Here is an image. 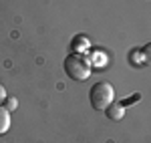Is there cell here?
I'll list each match as a JSON object with an SVG mask.
<instances>
[{
  "label": "cell",
  "mask_w": 151,
  "mask_h": 143,
  "mask_svg": "<svg viewBox=\"0 0 151 143\" xmlns=\"http://www.w3.org/2000/svg\"><path fill=\"white\" fill-rule=\"evenodd\" d=\"M65 73L73 81H85L91 77V63L87 57H83L79 52H73L65 59Z\"/></svg>",
  "instance_id": "cell-1"
},
{
  "label": "cell",
  "mask_w": 151,
  "mask_h": 143,
  "mask_svg": "<svg viewBox=\"0 0 151 143\" xmlns=\"http://www.w3.org/2000/svg\"><path fill=\"white\" fill-rule=\"evenodd\" d=\"M89 101L93 109L97 111H105L113 101H115V89L113 85L107 83V81H101V83H95L89 91Z\"/></svg>",
  "instance_id": "cell-2"
},
{
  "label": "cell",
  "mask_w": 151,
  "mask_h": 143,
  "mask_svg": "<svg viewBox=\"0 0 151 143\" xmlns=\"http://www.w3.org/2000/svg\"><path fill=\"white\" fill-rule=\"evenodd\" d=\"M105 113H107L109 121H121L125 117V107L121 103H111L109 107L105 109Z\"/></svg>",
  "instance_id": "cell-3"
},
{
  "label": "cell",
  "mask_w": 151,
  "mask_h": 143,
  "mask_svg": "<svg viewBox=\"0 0 151 143\" xmlns=\"http://www.w3.org/2000/svg\"><path fill=\"white\" fill-rule=\"evenodd\" d=\"M10 129V111L6 107H0V135Z\"/></svg>",
  "instance_id": "cell-4"
},
{
  "label": "cell",
  "mask_w": 151,
  "mask_h": 143,
  "mask_svg": "<svg viewBox=\"0 0 151 143\" xmlns=\"http://www.w3.org/2000/svg\"><path fill=\"white\" fill-rule=\"evenodd\" d=\"M141 55H143V60H145V65H149V67H151V42H147L145 47L141 48Z\"/></svg>",
  "instance_id": "cell-5"
},
{
  "label": "cell",
  "mask_w": 151,
  "mask_h": 143,
  "mask_svg": "<svg viewBox=\"0 0 151 143\" xmlns=\"http://www.w3.org/2000/svg\"><path fill=\"white\" fill-rule=\"evenodd\" d=\"M18 107V101H16V99H14V97H10V99H6V109H8V111H14V109Z\"/></svg>",
  "instance_id": "cell-6"
},
{
  "label": "cell",
  "mask_w": 151,
  "mask_h": 143,
  "mask_svg": "<svg viewBox=\"0 0 151 143\" xmlns=\"http://www.w3.org/2000/svg\"><path fill=\"white\" fill-rule=\"evenodd\" d=\"M4 101H6V89H4V87L0 85V105H2Z\"/></svg>",
  "instance_id": "cell-7"
}]
</instances>
